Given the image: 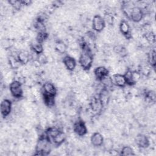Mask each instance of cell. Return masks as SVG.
I'll list each match as a JSON object with an SVG mask.
<instances>
[{
    "mask_svg": "<svg viewBox=\"0 0 156 156\" xmlns=\"http://www.w3.org/2000/svg\"><path fill=\"white\" fill-rule=\"evenodd\" d=\"M51 151V140L45 133L41 135L36 144L35 155H45L49 154Z\"/></svg>",
    "mask_w": 156,
    "mask_h": 156,
    "instance_id": "obj_2",
    "label": "cell"
},
{
    "mask_svg": "<svg viewBox=\"0 0 156 156\" xmlns=\"http://www.w3.org/2000/svg\"><path fill=\"white\" fill-rule=\"evenodd\" d=\"M104 140L103 136L99 132H94L90 138L91 143L95 147L101 146L104 142Z\"/></svg>",
    "mask_w": 156,
    "mask_h": 156,
    "instance_id": "obj_14",
    "label": "cell"
},
{
    "mask_svg": "<svg viewBox=\"0 0 156 156\" xmlns=\"http://www.w3.org/2000/svg\"><path fill=\"white\" fill-rule=\"evenodd\" d=\"M144 13L142 9L138 6H133L132 9L130 18L133 22L139 23L144 17Z\"/></svg>",
    "mask_w": 156,
    "mask_h": 156,
    "instance_id": "obj_5",
    "label": "cell"
},
{
    "mask_svg": "<svg viewBox=\"0 0 156 156\" xmlns=\"http://www.w3.org/2000/svg\"><path fill=\"white\" fill-rule=\"evenodd\" d=\"M119 30H120L121 33L122 34V35L123 36H124L126 38L130 39L132 37L130 27L129 23L126 21H125L124 20H121L119 23Z\"/></svg>",
    "mask_w": 156,
    "mask_h": 156,
    "instance_id": "obj_9",
    "label": "cell"
},
{
    "mask_svg": "<svg viewBox=\"0 0 156 156\" xmlns=\"http://www.w3.org/2000/svg\"><path fill=\"white\" fill-rule=\"evenodd\" d=\"M73 130L76 135L80 136H84L87 133V126L85 122L81 119H79L74 123Z\"/></svg>",
    "mask_w": 156,
    "mask_h": 156,
    "instance_id": "obj_6",
    "label": "cell"
},
{
    "mask_svg": "<svg viewBox=\"0 0 156 156\" xmlns=\"http://www.w3.org/2000/svg\"><path fill=\"white\" fill-rule=\"evenodd\" d=\"M65 139H66L65 133L62 130H60L51 140H52L53 143L55 145L59 146L65 141Z\"/></svg>",
    "mask_w": 156,
    "mask_h": 156,
    "instance_id": "obj_16",
    "label": "cell"
},
{
    "mask_svg": "<svg viewBox=\"0 0 156 156\" xmlns=\"http://www.w3.org/2000/svg\"><path fill=\"white\" fill-rule=\"evenodd\" d=\"M55 50L59 54H64L67 50V46L63 41H57L55 44Z\"/></svg>",
    "mask_w": 156,
    "mask_h": 156,
    "instance_id": "obj_19",
    "label": "cell"
},
{
    "mask_svg": "<svg viewBox=\"0 0 156 156\" xmlns=\"http://www.w3.org/2000/svg\"><path fill=\"white\" fill-rule=\"evenodd\" d=\"M80 46L82 49V52L79 57V63L80 67L83 70L87 71L90 69L92 66L93 62V54H91V49L87 43L83 42Z\"/></svg>",
    "mask_w": 156,
    "mask_h": 156,
    "instance_id": "obj_1",
    "label": "cell"
},
{
    "mask_svg": "<svg viewBox=\"0 0 156 156\" xmlns=\"http://www.w3.org/2000/svg\"><path fill=\"white\" fill-rule=\"evenodd\" d=\"M105 27V23L104 18L99 15H96L93 16L92 20V27L97 32H101Z\"/></svg>",
    "mask_w": 156,
    "mask_h": 156,
    "instance_id": "obj_4",
    "label": "cell"
},
{
    "mask_svg": "<svg viewBox=\"0 0 156 156\" xmlns=\"http://www.w3.org/2000/svg\"><path fill=\"white\" fill-rule=\"evenodd\" d=\"M42 93L44 95L55 96L57 94V89L54 85L51 82H46L42 87Z\"/></svg>",
    "mask_w": 156,
    "mask_h": 156,
    "instance_id": "obj_7",
    "label": "cell"
},
{
    "mask_svg": "<svg viewBox=\"0 0 156 156\" xmlns=\"http://www.w3.org/2000/svg\"><path fill=\"white\" fill-rule=\"evenodd\" d=\"M30 48L31 50L33 51L34 53L39 55L43 52V44L39 42H38L37 40L35 41L32 42L30 44Z\"/></svg>",
    "mask_w": 156,
    "mask_h": 156,
    "instance_id": "obj_17",
    "label": "cell"
},
{
    "mask_svg": "<svg viewBox=\"0 0 156 156\" xmlns=\"http://www.w3.org/2000/svg\"><path fill=\"white\" fill-rule=\"evenodd\" d=\"M124 77L126 79V84L129 86H133L135 84L133 79V74H132V71L130 69H127L125 71L124 74Z\"/></svg>",
    "mask_w": 156,
    "mask_h": 156,
    "instance_id": "obj_20",
    "label": "cell"
},
{
    "mask_svg": "<svg viewBox=\"0 0 156 156\" xmlns=\"http://www.w3.org/2000/svg\"><path fill=\"white\" fill-rule=\"evenodd\" d=\"M101 82H102L104 88H107V89L108 88H110L113 85L112 79L109 76H107L105 77H104V79H102L101 80Z\"/></svg>",
    "mask_w": 156,
    "mask_h": 156,
    "instance_id": "obj_25",
    "label": "cell"
},
{
    "mask_svg": "<svg viewBox=\"0 0 156 156\" xmlns=\"http://www.w3.org/2000/svg\"><path fill=\"white\" fill-rule=\"evenodd\" d=\"M113 51L115 54H118V55L121 56V57H124L127 56V49L125 47H124L123 46L120 45V44L115 45L113 48Z\"/></svg>",
    "mask_w": 156,
    "mask_h": 156,
    "instance_id": "obj_18",
    "label": "cell"
},
{
    "mask_svg": "<svg viewBox=\"0 0 156 156\" xmlns=\"http://www.w3.org/2000/svg\"><path fill=\"white\" fill-rule=\"evenodd\" d=\"M121 155L124 156H129V155H135V154L134 153V151L133 149L128 146H124L121 151Z\"/></svg>",
    "mask_w": 156,
    "mask_h": 156,
    "instance_id": "obj_24",
    "label": "cell"
},
{
    "mask_svg": "<svg viewBox=\"0 0 156 156\" xmlns=\"http://www.w3.org/2000/svg\"><path fill=\"white\" fill-rule=\"evenodd\" d=\"M16 57L21 64L26 65L30 61L31 55L30 54L26 51H21L18 52Z\"/></svg>",
    "mask_w": 156,
    "mask_h": 156,
    "instance_id": "obj_15",
    "label": "cell"
},
{
    "mask_svg": "<svg viewBox=\"0 0 156 156\" xmlns=\"http://www.w3.org/2000/svg\"><path fill=\"white\" fill-rule=\"evenodd\" d=\"M155 50L153 49L151 50L147 54V63L151 67L155 68Z\"/></svg>",
    "mask_w": 156,
    "mask_h": 156,
    "instance_id": "obj_21",
    "label": "cell"
},
{
    "mask_svg": "<svg viewBox=\"0 0 156 156\" xmlns=\"http://www.w3.org/2000/svg\"><path fill=\"white\" fill-rule=\"evenodd\" d=\"M12 104L11 101L7 99H4L2 101L0 106L1 115L3 117L8 116L12 111Z\"/></svg>",
    "mask_w": 156,
    "mask_h": 156,
    "instance_id": "obj_8",
    "label": "cell"
},
{
    "mask_svg": "<svg viewBox=\"0 0 156 156\" xmlns=\"http://www.w3.org/2000/svg\"><path fill=\"white\" fill-rule=\"evenodd\" d=\"M9 90L12 96L15 98L20 99L23 96L22 83L18 80H14L10 83Z\"/></svg>",
    "mask_w": 156,
    "mask_h": 156,
    "instance_id": "obj_3",
    "label": "cell"
},
{
    "mask_svg": "<svg viewBox=\"0 0 156 156\" xmlns=\"http://www.w3.org/2000/svg\"><path fill=\"white\" fill-rule=\"evenodd\" d=\"M94 74L96 78L101 81L102 79L108 76L109 71L106 67L104 66H99L94 69Z\"/></svg>",
    "mask_w": 156,
    "mask_h": 156,
    "instance_id": "obj_13",
    "label": "cell"
},
{
    "mask_svg": "<svg viewBox=\"0 0 156 156\" xmlns=\"http://www.w3.org/2000/svg\"><path fill=\"white\" fill-rule=\"evenodd\" d=\"M9 4L15 9L19 10L23 5L21 1H18V0H10L8 1Z\"/></svg>",
    "mask_w": 156,
    "mask_h": 156,
    "instance_id": "obj_26",
    "label": "cell"
},
{
    "mask_svg": "<svg viewBox=\"0 0 156 156\" xmlns=\"http://www.w3.org/2000/svg\"><path fill=\"white\" fill-rule=\"evenodd\" d=\"M102 146H103L104 149L105 151L109 152L110 151H111L112 149H113L114 143L111 138H106V139L104 140V142H103Z\"/></svg>",
    "mask_w": 156,
    "mask_h": 156,
    "instance_id": "obj_23",
    "label": "cell"
},
{
    "mask_svg": "<svg viewBox=\"0 0 156 156\" xmlns=\"http://www.w3.org/2000/svg\"><path fill=\"white\" fill-rule=\"evenodd\" d=\"M63 63L65 68L69 71H73L76 66L77 63L75 58L71 55H66L63 59Z\"/></svg>",
    "mask_w": 156,
    "mask_h": 156,
    "instance_id": "obj_10",
    "label": "cell"
},
{
    "mask_svg": "<svg viewBox=\"0 0 156 156\" xmlns=\"http://www.w3.org/2000/svg\"><path fill=\"white\" fill-rule=\"evenodd\" d=\"M105 23H107L108 25H112L114 21V18L113 15L110 13H107L104 15V17L103 18Z\"/></svg>",
    "mask_w": 156,
    "mask_h": 156,
    "instance_id": "obj_28",
    "label": "cell"
},
{
    "mask_svg": "<svg viewBox=\"0 0 156 156\" xmlns=\"http://www.w3.org/2000/svg\"><path fill=\"white\" fill-rule=\"evenodd\" d=\"M48 37V34L46 32H39L37 34V38H36V40L38 42H39V43L42 44L44 41V40L47 39Z\"/></svg>",
    "mask_w": 156,
    "mask_h": 156,
    "instance_id": "obj_27",
    "label": "cell"
},
{
    "mask_svg": "<svg viewBox=\"0 0 156 156\" xmlns=\"http://www.w3.org/2000/svg\"><path fill=\"white\" fill-rule=\"evenodd\" d=\"M136 145L141 148H147L150 145L149 138L144 134H138L135 138Z\"/></svg>",
    "mask_w": 156,
    "mask_h": 156,
    "instance_id": "obj_11",
    "label": "cell"
},
{
    "mask_svg": "<svg viewBox=\"0 0 156 156\" xmlns=\"http://www.w3.org/2000/svg\"><path fill=\"white\" fill-rule=\"evenodd\" d=\"M23 5H29L32 4V1L30 0H23L21 1Z\"/></svg>",
    "mask_w": 156,
    "mask_h": 156,
    "instance_id": "obj_29",
    "label": "cell"
},
{
    "mask_svg": "<svg viewBox=\"0 0 156 156\" xmlns=\"http://www.w3.org/2000/svg\"><path fill=\"white\" fill-rule=\"evenodd\" d=\"M43 99L44 104L48 107H52L55 104V97L43 94Z\"/></svg>",
    "mask_w": 156,
    "mask_h": 156,
    "instance_id": "obj_22",
    "label": "cell"
},
{
    "mask_svg": "<svg viewBox=\"0 0 156 156\" xmlns=\"http://www.w3.org/2000/svg\"><path fill=\"white\" fill-rule=\"evenodd\" d=\"M112 79L113 85H115L118 87L124 88L127 85L124 74L120 73H116L113 75Z\"/></svg>",
    "mask_w": 156,
    "mask_h": 156,
    "instance_id": "obj_12",
    "label": "cell"
}]
</instances>
